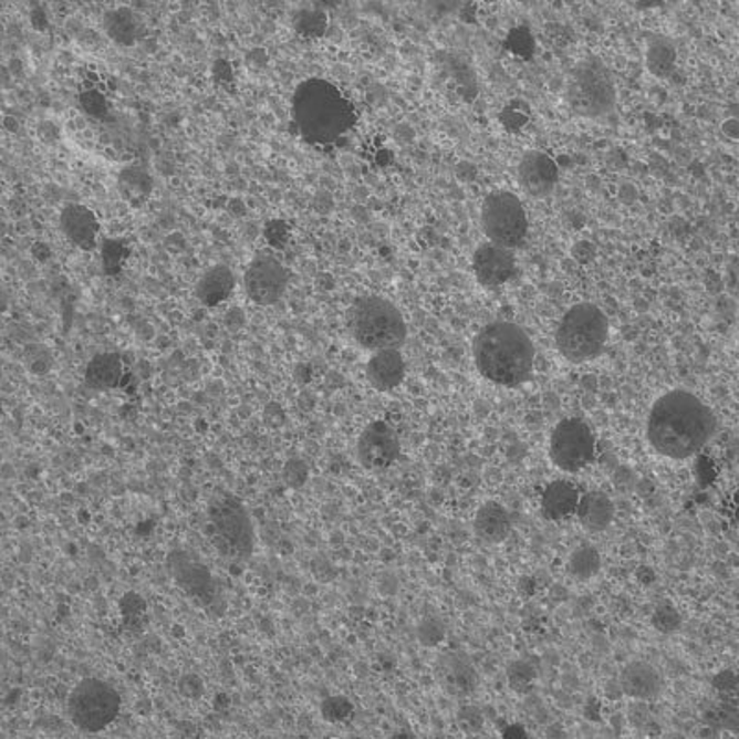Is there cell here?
Wrapping results in <instances>:
<instances>
[{
  "mask_svg": "<svg viewBox=\"0 0 739 739\" xmlns=\"http://www.w3.org/2000/svg\"><path fill=\"white\" fill-rule=\"evenodd\" d=\"M716 431V416L694 394L673 391L662 396L647 420L650 446L669 459H688Z\"/></svg>",
  "mask_w": 739,
  "mask_h": 739,
  "instance_id": "obj_1",
  "label": "cell"
},
{
  "mask_svg": "<svg viewBox=\"0 0 739 739\" xmlns=\"http://www.w3.org/2000/svg\"><path fill=\"white\" fill-rule=\"evenodd\" d=\"M292 117L303 139L311 145H331L355 124L352 102L327 80L311 79L298 85Z\"/></svg>",
  "mask_w": 739,
  "mask_h": 739,
  "instance_id": "obj_2",
  "label": "cell"
},
{
  "mask_svg": "<svg viewBox=\"0 0 739 739\" xmlns=\"http://www.w3.org/2000/svg\"><path fill=\"white\" fill-rule=\"evenodd\" d=\"M473 357L485 379L501 387H518L531 376L534 346L520 325L493 322L477 335Z\"/></svg>",
  "mask_w": 739,
  "mask_h": 739,
  "instance_id": "obj_3",
  "label": "cell"
},
{
  "mask_svg": "<svg viewBox=\"0 0 739 739\" xmlns=\"http://www.w3.org/2000/svg\"><path fill=\"white\" fill-rule=\"evenodd\" d=\"M347 324L358 346L370 352L398 350L407 336V325L398 308L383 298L357 300L350 309Z\"/></svg>",
  "mask_w": 739,
  "mask_h": 739,
  "instance_id": "obj_4",
  "label": "cell"
},
{
  "mask_svg": "<svg viewBox=\"0 0 739 739\" xmlns=\"http://www.w3.org/2000/svg\"><path fill=\"white\" fill-rule=\"evenodd\" d=\"M606 339L608 320L594 303H579L570 309L556 330V347L572 363L597 357Z\"/></svg>",
  "mask_w": 739,
  "mask_h": 739,
  "instance_id": "obj_5",
  "label": "cell"
},
{
  "mask_svg": "<svg viewBox=\"0 0 739 739\" xmlns=\"http://www.w3.org/2000/svg\"><path fill=\"white\" fill-rule=\"evenodd\" d=\"M209 531L226 559L248 561L253 551V527L244 504L233 496H219L209 503Z\"/></svg>",
  "mask_w": 739,
  "mask_h": 739,
  "instance_id": "obj_6",
  "label": "cell"
},
{
  "mask_svg": "<svg viewBox=\"0 0 739 739\" xmlns=\"http://www.w3.org/2000/svg\"><path fill=\"white\" fill-rule=\"evenodd\" d=\"M568 102L583 117H603L616 104V85L605 63L595 58L577 63L568 82Z\"/></svg>",
  "mask_w": 739,
  "mask_h": 739,
  "instance_id": "obj_7",
  "label": "cell"
},
{
  "mask_svg": "<svg viewBox=\"0 0 739 739\" xmlns=\"http://www.w3.org/2000/svg\"><path fill=\"white\" fill-rule=\"evenodd\" d=\"M69 717L85 732H98L117 719L121 697L110 684L87 678L69 695Z\"/></svg>",
  "mask_w": 739,
  "mask_h": 739,
  "instance_id": "obj_8",
  "label": "cell"
},
{
  "mask_svg": "<svg viewBox=\"0 0 739 739\" xmlns=\"http://www.w3.org/2000/svg\"><path fill=\"white\" fill-rule=\"evenodd\" d=\"M482 230L488 241L498 247H520L527 236V214L520 198L512 192H493L485 200L481 209Z\"/></svg>",
  "mask_w": 739,
  "mask_h": 739,
  "instance_id": "obj_9",
  "label": "cell"
},
{
  "mask_svg": "<svg viewBox=\"0 0 739 739\" xmlns=\"http://www.w3.org/2000/svg\"><path fill=\"white\" fill-rule=\"evenodd\" d=\"M594 433L584 421L562 420L551 437V459L561 470L579 471L594 460Z\"/></svg>",
  "mask_w": 739,
  "mask_h": 739,
  "instance_id": "obj_10",
  "label": "cell"
},
{
  "mask_svg": "<svg viewBox=\"0 0 739 739\" xmlns=\"http://www.w3.org/2000/svg\"><path fill=\"white\" fill-rule=\"evenodd\" d=\"M358 462L366 470H385L399 457V438L387 421L370 424L357 443Z\"/></svg>",
  "mask_w": 739,
  "mask_h": 739,
  "instance_id": "obj_11",
  "label": "cell"
},
{
  "mask_svg": "<svg viewBox=\"0 0 739 739\" xmlns=\"http://www.w3.org/2000/svg\"><path fill=\"white\" fill-rule=\"evenodd\" d=\"M289 275L280 261L272 258H259L248 267L244 275V289L252 302L259 305H272L285 292Z\"/></svg>",
  "mask_w": 739,
  "mask_h": 739,
  "instance_id": "obj_12",
  "label": "cell"
},
{
  "mask_svg": "<svg viewBox=\"0 0 739 739\" xmlns=\"http://www.w3.org/2000/svg\"><path fill=\"white\" fill-rule=\"evenodd\" d=\"M518 179L527 195L545 197L559 181V167L543 152H527L518 167Z\"/></svg>",
  "mask_w": 739,
  "mask_h": 739,
  "instance_id": "obj_13",
  "label": "cell"
},
{
  "mask_svg": "<svg viewBox=\"0 0 739 739\" xmlns=\"http://www.w3.org/2000/svg\"><path fill=\"white\" fill-rule=\"evenodd\" d=\"M516 263L512 250L498 247L493 242L477 248L473 256V272L485 287L503 285L514 274Z\"/></svg>",
  "mask_w": 739,
  "mask_h": 739,
  "instance_id": "obj_14",
  "label": "cell"
},
{
  "mask_svg": "<svg viewBox=\"0 0 739 739\" xmlns=\"http://www.w3.org/2000/svg\"><path fill=\"white\" fill-rule=\"evenodd\" d=\"M438 683L455 697L470 695L477 686V673L468 658L457 653L440 656L437 662Z\"/></svg>",
  "mask_w": 739,
  "mask_h": 739,
  "instance_id": "obj_15",
  "label": "cell"
},
{
  "mask_svg": "<svg viewBox=\"0 0 739 739\" xmlns=\"http://www.w3.org/2000/svg\"><path fill=\"white\" fill-rule=\"evenodd\" d=\"M366 376L372 387L377 391H393L404 382L405 361L398 350H382L370 358L366 366Z\"/></svg>",
  "mask_w": 739,
  "mask_h": 739,
  "instance_id": "obj_16",
  "label": "cell"
},
{
  "mask_svg": "<svg viewBox=\"0 0 739 739\" xmlns=\"http://www.w3.org/2000/svg\"><path fill=\"white\" fill-rule=\"evenodd\" d=\"M579 496L577 488L572 482L554 481L543 490L542 514L551 521L568 520L575 514L577 510Z\"/></svg>",
  "mask_w": 739,
  "mask_h": 739,
  "instance_id": "obj_17",
  "label": "cell"
},
{
  "mask_svg": "<svg viewBox=\"0 0 739 739\" xmlns=\"http://www.w3.org/2000/svg\"><path fill=\"white\" fill-rule=\"evenodd\" d=\"M660 675L644 662H634L622 673V689L634 699H653L660 694Z\"/></svg>",
  "mask_w": 739,
  "mask_h": 739,
  "instance_id": "obj_18",
  "label": "cell"
},
{
  "mask_svg": "<svg viewBox=\"0 0 739 739\" xmlns=\"http://www.w3.org/2000/svg\"><path fill=\"white\" fill-rule=\"evenodd\" d=\"M62 230L76 247L93 248L98 233V222L90 209L69 206L62 215Z\"/></svg>",
  "mask_w": 739,
  "mask_h": 739,
  "instance_id": "obj_19",
  "label": "cell"
},
{
  "mask_svg": "<svg viewBox=\"0 0 739 739\" xmlns=\"http://www.w3.org/2000/svg\"><path fill=\"white\" fill-rule=\"evenodd\" d=\"M579 521L586 527L589 531H605L614 520V503L605 493L590 492L583 499H579L577 510Z\"/></svg>",
  "mask_w": 739,
  "mask_h": 739,
  "instance_id": "obj_20",
  "label": "cell"
},
{
  "mask_svg": "<svg viewBox=\"0 0 739 739\" xmlns=\"http://www.w3.org/2000/svg\"><path fill=\"white\" fill-rule=\"evenodd\" d=\"M512 529L507 509L498 503L482 504L476 518V532L485 542H503Z\"/></svg>",
  "mask_w": 739,
  "mask_h": 739,
  "instance_id": "obj_21",
  "label": "cell"
},
{
  "mask_svg": "<svg viewBox=\"0 0 739 739\" xmlns=\"http://www.w3.org/2000/svg\"><path fill=\"white\" fill-rule=\"evenodd\" d=\"M123 361L115 353H102L91 361L85 370V383L91 388L118 387L123 382Z\"/></svg>",
  "mask_w": 739,
  "mask_h": 739,
  "instance_id": "obj_22",
  "label": "cell"
},
{
  "mask_svg": "<svg viewBox=\"0 0 739 739\" xmlns=\"http://www.w3.org/2000/svg\"><path fill=\"white\" fill-rule=\"evenodd\" d=\"M233 287H236L233 272L226 267H215V269L206 272V275L198 283V298L209 308H214V305H219L220 302H225L226 298L230 296Z\"/></svg>",
  "mask_w": 739,
  "mask_h": 739,
  "instance_id": "obj_23",
  "label": "cell"
},
{
  "mask_svg": "<svg viewBox=\"0 0 739 739\" xmlns=\"http://www.w3.org/2000/svg\"><path fill=\"white\" fill-rule=\"evenodd\" d=\"M106 32L113 41L121 45H132L139 35V23L129 10H115L106 15Z\"/></svg>",
  "mask_w": 739,
  "mask_h": 739,
  "instance_id": "obj_24",
  "label": "cell"
},
{
  "mask_svg": "<svg viewBox=\"0 0 739 739\" xmlns=\"http://www.w3.org/2000/svg\"><path fill=\"white\" fill-rule=\"evenodd\" d=\"M600 553L594 548H589V545L577 549L570 559V572H572L573 577H594L595 573L600 572Z\"/></svg>",
  "mask_w": 739,
  "mask_h": 739,
  "instance_id": "obj_25",
  "label": "cell"
}]
</instances>
